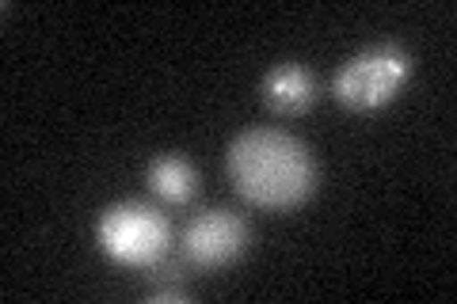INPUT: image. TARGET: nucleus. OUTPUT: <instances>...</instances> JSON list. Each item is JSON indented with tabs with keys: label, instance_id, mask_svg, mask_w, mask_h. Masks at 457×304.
Instances as JSON below:
<instances>
[{
	"label": "nucleus",
	"instance_id": "nucleus-4",
	"mask_svg": "<svg viewBox=\"0 0 457 304\" xmlns=\"http://www.w3.org/2000/svg\"><path fill=\"white\" fill-rule=\"evenodd\" d=\"M248 248V225L245 217L233 210H206L195 213L187 228L179 236V255L187 259V267L198 274L233 267Z\"/></svg>",
	"mask_w": 457,
	"mask_h": 304
},
{
	"label": "nucleus",
	"instance_id": "nucleus-3",
	"mask_svg": "<svg viewBox=\"0 0 457 304\" xmlns=\"http://www.w3.org/2000/svg\"><path fill=\"white\" fill-rule=\"evenodd\" d=\"M96 243L111 263L141 274L171 251V225L149 201H114L99 213Z\"/></svg>",
	"mask_w": 457,
	"mask_h": 304
},
{
	"label": "nucleus",
	"instance_id": "nucleus-7",
	"mask_svg": "<svg viewBox=\"0 0 457 304\" xmlns=\"http://www.w3.org/2000/svg\"><path fill=\"white\" fill-rule=\"evenodd\" d=\"M145 300H153V304H179V300H187V289L183 285H149Z\"/></svg>",
	"mask_w": 457,
	"mask_h": 304
},
{
	"label": "nucleus",
	"instance_id": "nucleus-5",
	"mask_svg": "<svg viewBox=\"0 0 457 304\" xmlns=\"http://www.w3.org/2000/svg\"><path fill=\"white\" fill-rule=\"evenodd\" d=\"M260 95L263 103L275 114H305L320 95V84L312 77V69H305L302 62H278L263 72L260 80Z\"/></svg>",
	"mask_w": 457,
	"mask_h": 304
},
{
	"label": "nucleus",
	"instance_id": "nucleus-2",
	"mask_svg": "<svg viewBox=\"0 0 457 304\" xmlns=\"http://www.w3.org/2000/svg\"><path fill=\"white\" fill-rule=\"evenodd\" d=\"M411 72H416V57L404 46L378 42V46H366L362 53H354L351 62L339 65L332 80V95L343 111L374 114L393 103L400 88L411 80Z\"/></svg>",
	"mask_w": 457,
	"mask_h": 304
},
{
	"label": "nucleus",
	"instance_id": "nucleus-1",
	"mask_svg": "<svg viewBox=\"0 0 457 304\" xmlns=\"http://www.w3.org/2000/svg\"><path fill=\"white\" fill-rule=\"evenodd\" d=\"M233 191L263 213H290L317 194L320 168L286 129H245L225 152Z\"/></svg>",
	"mask_w": 457,
	"mask_h": 304
},
{
	"label": "nucleus",
	"instance_id": "nucleus-6",
	"mask_svg": "<svg viewBox=\"0 0 457 304\" xmlns=\"http://www.w3.org/2000/svg\"><path fill=\"white\" fill-rule=\"evenodd\" d=\"M145 183L164 206H187V201H195V194H198L195 164L183 160V156H176V152L153 156L149 168H145Z\"/></svg>",
	"mask_w": 457,
	"mask_h": 304
}]
</instances>
